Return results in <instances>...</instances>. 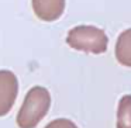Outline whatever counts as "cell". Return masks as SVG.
I'll return each instance as SVG.
<instances>
[{"mask_svg":"<svg viewBox=\"0 0 131 128\" xmlns=\"http://www.w3.org/2000/svg\"><path fill=\"white\" fill-rule=\"evenodd\" d=\"M51 106V94L42 86H34L26 94L20 111L17 114V125L20 128H35L47 115Z\"/></svg>","mask_w":131,"mask_h":128,"instance_id":"1","label":"cell"},{"mask_svg":"<svg viewBox=\"0 0 131 128\" xmlns=\"http://www.w3.org/2000/svg\"><path fill=\"white\" fill-rule=\"evenodd\" d=\"M66 44L76 51L88 54H103L108 45V38L102 28L94 26H76L69 30Z\"/></svg>","mask_w":131,"mask_h":128,"instance_id":"2","label":"cell"},{"mask_svg":"<svg viewBox=\"0 0 131 128\" xmlns=\"http://www.w3.org/2000/svg\"><path fill=\"white\" fill-rule=\"evenodd\" d=\"M18 94L17 76L9 69H0V117L6 115Z\"/></svg>","mask_w":131,"mask_h":128,"instance_id":"3","label":"cell"},{"mask_svg":"<svg viewBox=\"0 0 131 128\" xmlns=\"http://www.w3.org/2000/svg\"><path fill=\"white\" fill-rule=\"evenodd\" d=\"M32 10L42 21H55L63 14L65 0H32Z\"/></svg>","mask_w":131,"mask_h":128,"instance_id":"4","label":"cell"},{"mask_svg":"<svg viewBox=\"0 0 131 128\" xmlns=\"http://www.w3.org/2000/svg\"><path fill=\"white\" fill-rule=\"evenodd\" d=\"M116 59L123 66L131 68V28L123 31L116 42Z\"/></svg>","mask_w":131,"mask_h":128,"instance_id":"5","label":"cell"},{"mask_svg":"<svg viewBox=\"0 0 131 128\" xmlns=\"http://www.w3.org/2000/svg\"><path fill=\"white\" fill-rule=\"evenodd\" d=\"M117 128H131V94H124L117 107Z\"/></svg>","mask_w":131,"mask_h":128,"instance_id":"6","label":"cell"},{"mask_svg":"<svg viewBox=\"0 0 131 128\" xmlns=\"http://www.w3.org/2000/svg\"><path fill=\"white\" fill-rule=\"evenodd\" d=\"M45 128H78V125L68 118H57L49 122Z\"/></svg>","mask_w":131,"mask_h":128,"instance_id":"7","label":"cell"}]
</instances>
